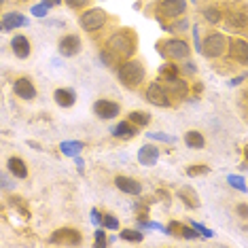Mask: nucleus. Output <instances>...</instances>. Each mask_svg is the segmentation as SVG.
<instances>
[{
	"instance_id": "nucleus-19",
	"label": "nucleus",
	"mask_w": 248,
	"mask_h": 248,
	"mask_svg": "<svg viewBox=\"0 0 248 248\" xmlns=\"http://www.w3.org/2000/svg\"><path fill=\"white\" fill-rule=\"evenodd\" d=\"M136 134H138L136 125H134V123H129V121H121L119 125L112 129V136H115V138H134Z\"/></svg>"
},
{
	"instance_id": "nucleus-25",
	"label": "nucleus",
	"mask_w": 248,
	"mask_h": 248,
	"mask_svg": "<svg viewBox=\"0 0 248 248\" xmlns=\"http://www.w3.org/2000/svg\"><path fill=\"white\" fill-rule=\"evenodd\" d=\"M121 238L127 240V242H136V244H138V242H142L144 235L140 233L138 229H123V231H121Z\"/></svg>"
},
{
	"instance_id": "nucleus-14",
	"label": "nucleus",
	"mask_w": 248,
	"mask_h": 248,
	"mask_svg": "<svg viewBox=\"0 0 248 248\" xmlns=\"http://www.w3.org/2000/svg\"><path fill=\"white\" fill-rule=\"evenodd\" d=\"M157 159H159V149H157L155 144H144L142 149L138 151V161L142 163V166H155Z\"/></svg>"
},
{
	"instance_id": "nucleus-34",
	"label": "nucleus",
	"mask_w": 248,
	"mask_h": 248,
	"mask_svg": "<svg viewBox=\"0 0 248 248\" xmlns=\"http://www.w3.org/2000/svg\"><path fill=\"white\" fill-rule=\"evenodd\" d=\"M180 238H185V240H195V238H200L197 235V231L193 227H187V225H183V235Z\"/></svg>"
},
{
	"instance_id": "nucleus-37",
	"label": "nucleus",
	"mask_w": 248,
	"mask_h": 248,
	"mask_svg": "<svg viewBox=\"0 0 248 248\" xmlns=\"http://www.w3.org/2000/svg\"><path fill=\"white\" fill-rule=\"evenodd\" d=\"M149 138L163 140V142H174V138H172V136H166V134H149Z\"/></svg>"
},
{
	"instance_id": "nucleus-39",
	"label": "nucleus",
	"mask_w": 248,
	"mask_h": 248,
	"mask_svg": "<svg viewBox=\"0 0 248 248\" xmlns=\"http://www.w3.org/2000/svg\"><path fill=\"white\" fill-rule=\"evenodd\" d=\"M75 163H77V170H78V172H83V170H85V161H83L78 155L75 157Z\"/></svg>"
},
{
	"instance_id": "nucleus-6",
	"label": "nucleus",
	"mask_w": 248,
	"mask_h": 248,
	"mask_svg": "<svg viewBox=\"0 0 248 248\" xmlns=\"http://www.w3.org/2000/svg\"><path fill=\"white\" fill-rule=\"evenodd\" d=\"M81 242H83V235L77 229H70V227L53 231L51 238H49V244H58V246H77Z\"/></svg>"
},
{
	"instance_id": "nucleus-40",
	"label": "nucleus",
	"mask_w": 248,
	"mask_h": 248,
	"mask_svg": "<svg viewBox=\"0 0 248 248\" xmlns=\"http://www.w3.org/2000/svg\"><path fill=\"white\" fill-rule=\"evenodd\" d=\"M238 214L242 218H246V214H248V208H246V204H240L238 206Z\"/></svg>"
},
{
	"instance_id": "nucleus-1",
	"label": "nucleus",
	"mask_w": 248,
	"mask_h": 248,
	"mask_svg": "<svg viewBox=\"0 0 248 248\" xmlns=\"http://www.w3.org/2000/svg\"><path fill=\"white\" fill-rule=\"evenodd\" d=\"M104 51L110 53L117 62L129 60L134 55V51H136V38H134V34H129L127 30H121V32H117V34H112L108 38Z\"/></svg>"
},
{
	"instance_id": "nucleus-22",
	"label": "nucleus",
	"mask_w": 248,
	"mask_h": 248,
	"mask_svg": "<svg viewBox=\"0 0 248 248\" xmlns=\"http://www.w3.org/2000/svg\"><path fill=\"white\" fill-rule=\"evenodd\" d=\"M60 151L68 157H77L83 151V142H78V140H64L60 144Z\"/></svg>"
},
{
	"instance_id": "nucleus-36",
	"label": "nucleus",
	"mask_w": 248,
	"mask_h": 248,
	"mask_svg": "<svg viewBox=\"0 0 248 248\" xmlns=\"http://www.w3.org/2000/svg\"><path fill=\"white\" fill-rule=\"evenodd\" d=\"M68 7H72V9H83L87 4V0H64Z\"/></svg>"
},
{
	"instance_id": "nucleus-38",
	"label": "nucleus",
	"mask_w": 248,
	"mask_h": 248,
	"mask_svg": "<svg viewBox=\"0 0 248 248\" xmlns=\"http://www.w3.org/2000/svg\"><path fill=\"white\" fill-rule=\"evenodd\" d=\"M92 223H93V225H100V223H102V214L95 210V208L92 210Z\"/></svg>"
},
{
	"instance_id": "nucleus-31",
	"label": "nucleus",
	"mask_w": 248,
	"mask_h": 248,
	"mask_svg": "<svg viewBox=\"0 0 248 248\" xmlns=\"http://www.w3.org/2000/svg\"><path fill=\"white\" fill-rule=\"evenodd\" d=\"M47 13H49V4H45V2L36 4V7H32V15H36V17H45Z\"/></svg>"
},
{
	"instance_id": "nucleus-10",
	"label": "nucleus",
	"mask_w": 248,
	"mask_h": 248,
	"mask_svg": "<svg viewBox=\"0 0 248 248\" xmlns=\"http://www.w3.org/2000/svg\"><path fill=\"white\" fill-rule=\"evenodd\" d=\"M93 112L100 117V119H115L119 115V104L110 102V100H98L93 104Z\"/></svg>"
},
{
	"instance_id": "nucleus-15",
	"label": "nucleus",
	"mask_w": 248,
	"mask_h": 248,
	"mask_svg": "<svg viewBox=\"0 0 248 248\" xmlns=\"http://www.w3.org/2000/svg\"><path fill=\"white\" fill-rule=\"evenodd\" d=\"M11 47H13V53L17 55L19 60H26L28 55H30V41H28L26 36H13V41H11Z\"/></svg>"
},
{
	"instance_id": "nucleus-28",
	"label": "nucleus",
	"mask_w": 248,
	"mask_h": 248,
	"mask_svg": "<svg viewBox=\"0 0 248 248\" xmlns=\"http://www.w3.org/2000/svg\"><path fill=\"white\" fill-rule=\"evenodd\" d=\"M102 225L106 229H119V218L115 214H102Z\"/></svg>"
},
{
	"instance_id": "nucleus-24",
	"label": "nucleus",
	"mask_w": 248,
	"mask_h": 248,
	"mask_svg": "<svg viewBox=\"0 0 248 248\" xmlns=\"http://www.w3.org/2000/svg\"><path fill=\"white\" fill-rule=\"evenodd\" d=\"M227 21H229V26L238 28V30H244L246 28V13L244 11H240V13H231Z\"/></svg>"
},
{
	"instance_id": "nucleus-18",
	"label": "nucleus",
	"mask_w": 248,
	"mask_h": 248,
	"mask_svg": "<svg viewBox=\"0 0 248 248\" xmlns=\"http://www.w3.org/2000/svg\"><path fill=\"white\" fill-rule=\"evenodd\" d=\"M178 197L185 202V206L191 208V210H195V208H200V197H197V193L191 187H183L178 189Z\"/></svg>"
},
{
	"instance_id": "nucleus-20",
	"label": "nucleus",
	"mask_w": 248,
	"mask_h": 248,
	"mask_svg": "<svg viewBox=\"0 0 248 248\" xmlns=\"http://www.w3.org/2000/svg\"><path fill=\"white\" fill-rule=\"evenodd\" d=\"M7 166H9V172L13 174L15 178H26L28 176V168H26L24 159H19V157H11V159L7 161Z\"/></svg>"
},
{
	"instance_id": "nucleus-7",
	"label": "nucleus",
	"mask_w": 248,
	"mask_h": 248,
	"mask_svg": "<svg viewBox=\"0 0 248 248\" xmlns=\"http://www.w3.org/2000/svg\"><path fill=\"white\" fill-rule=\"evenodd\" d=\"M157 11H159V15H163V17L176 19L187 11V2L185 0H159Z\"/></svg>"
},
{
	"instance_id": "nucleus-17",
	"label": "nucleus",
	"mask_w": 248,
	"mask_h": 248,
	"mask_svg": "<svg viewBox=\"0 0 248 248\" xmlns=\"http://www.w3.org/2000/svg\"><path fill=\"white\" fill-rule=\"evenodd\" d=\"M53 98H55V102H58V106H62V108H70V106L77 102V93L72 92V89H55Z\"/></svg>"
},
{
	"instance_id": "nucleus-3",
	"label": "nucleus",
	"mask_w": 248,
	"mask_h": 248,
	"mask_svg": "<svg viewBox=\"0 0 248 248\" xmlns=\"http://www.w3.org/2000/svg\"><path fill=\"white\" fill-rule=\"evenodd\" d=\"M200 51L206 55V58H221V55L227 51V38H225L221 32H212V34L206 36V41L200 45Z\"/></svg>"
},
{
	"instance_id": "nucleus-21",
	"label": "nucleus",
	"mask_w": 248,
	"mask_h": 248,
	"mask_svg": "<svg viewBox=\"0 0 248 248\" xmlns=\"http://www.w3.org/2000/svg\"><path fill=\"white\" fill-rule=\"evenodd\" d=\"M185 144H187L189 149H195V151H200V149H204L206 140H204V136H202L200 132H195V129H191V132H187V134H185Z\"/></svg>"
},
{
	"instance_id": "nucleus-9",
	"label": "nucleus",
	"mask_w": 248,
	"mask_h": 248,
	"mask_svg": "<svg viewBox=\"0 0 248 248\" xmlns=\"http://www.w3.org/2000/svg\"><path fill=\"white\" fill-rule=\"evenodd\" d=\"M227 47H229L231 58L238 62L240 66H246L248 64V43L244 41V38H233V41H231Z\"/></svg>"
},
{
	"instance_id": "nucleus-32",
	"label": "nucleus",
	"mask_w": 248,
	"mask_h": 248,
	"mask_svg": "<svg viewBox=\"0 0 248 248\" xmlns=\"http://www.w3.org/2000/svg\"><path fill=\"white\" fill-rule=\"evenodd\" d=\"M187 26H189V21L183 17V19L174 21L172 26H168V30H170V32H183V30H185V28H187Z\"/></svg>"
},
{
	"instance_id": "nucleus-41",
	"label": "nucleus",
	"mask_w": 248,
	"mask_h": 248,
	"mask_svg": "<svg viewBox=\"0 0 248 248\" xmlns=\"http://www.w3.org/2000/svg\"><path fill=\"white\" fill-rule=\"evenodd\" d=\"M242 81H244V75H240V77H235L233 81H229V85H240Z\"/></svg>"
},
{
	"instance_id": "nucleus-43",
	"label": "nucleus",
	"mask_w": 248,
	"mask_h": 248,
	"mask_svg": "<svg viewBox=\"0 0 248 248\" xmlns=\"http://www.w3.org/2000/svg\"><path fill=\"white\" fill-rule=\"evenodd\" d=\"M0 30H2V26H0Z\"/></svg>"
},
{
	"instance_id": "nucleus-12",
	"label": "nucleus",
	"mask_w": 248,
	"mask_h": 248,
	"mask_svg": "<svg viewBox=\"0 0 248 248\" xmlns=\"http://www.w3.org/2000/svg\"><path fill=\"white\" fill-rule=\"evenodd\" d=\"M115 185H117V189L123 191V193H127V195H140L142 193V185H140L138 180L129 178V176H117Z\"/></svg>"
},
{
	"instance_id": "nucleus-11",
	"label": "nucleus",
	"mask_w": 248,
	"mask_h": 248,
	"mask_svg": "<svg viewBox=\"0 0 248 248\" xmlns=\"http://www.w3.org/2000/svg\"><path fill=\"white\" fill-rule=\"evenodd\" d=\"M13 92L17 93L21 100H34L36 98V87L32 85V81L28 77H21L13 83Z\"/></svg>"
},
{
	"instance_id": "nucleus-30",
	"label": "nucleus",
	"mask_w": 248,
	"mask_h": 248,
	"mask_svg": "<svg viewBox=\"0 0 248 248\" xmlns=\"http://www.w3.org/2000/svg\"><path fill=\"white\" fill-rule=\"evenodd\" d=\"M11 206L17 208V210L24 214V218L30 217V212H28V208H26V204H24V200H21V197H11Z\"/></svg>"
},
{
	"instance_id": "nucleus-29",
	"label": "nucleus",
	"mask_w": 248,
	"mask_h": 248,
	"mask_svg": "<svg viewBox=\"0 0 248 248\" xmlns=\"http://www.w3.org/2000/svg\"><path fill=\"white\" fill-rule=\"evenodd\" d=\"M204 17L210 21V24H218V21H221V11L210 7V9H206V11H204Z\"/></svg>"
},
{
	"instance_id": "nucleus-33",
	"label": "nucleus",
	"mask_w": 248,
	"mask_h": 248,
	"mask_svg": "<svg viewBox=\"0 0 248 248\" xmlns=\"http://www.w3.org/2000/svg\"><path fill=\"white\" fill-rule=\"evenodd\" d=\"M191 227H193V229L197 231V235H204V238H212V235H214L210 229L204 227V225H200V223H193V225H191Z\"/></svg>"
},
{
	"instance_id": "nucleus-4",
	"label": "nucleus",
	"mask_w": 248,
	"mask_h": 248,
	"mask_svg": "<svg viewBox=\"0 0 248 248\" xmlns=\"http://www.w3.org/2000/svg\"><path fill=\"white\" fill-rule=\"evenodd\" d=\"M161 53L172 60H187L189 58V45L183 38H170V41L161 43Z\"/></svg>"
},
{
	"instance_id": "nucleus-16",
	"label": "nucleus",
	"mask_w": 248,
	"mask_h": 248,
	"mask_svg": "<svg viewBox=\"0 0 248 248\" xmlns=\"http://www.w3.org/2000/svg\"><path fill=\"white\" fill-rule=\"evenodd\" d=\"M30 21H28L21 13H7L2 17V30H15V28H21V26H28Z\"/></svg>"
},
{
	"instance_id": "nucleus-2",
	"label": "nucleus",
	"mask_w": 248,
	"mask_h": 248,
	"mask_svg": "<svg viewBox=\"0 0 248 248\" xmlns=\"http://www.w3.org/2000/svg\"><path fill=\"white\" fill-rule=\"evenodd\" d=\"M119 81L125 87H138L144 81V66L138 60H125L119 68Z\"/></svg>"
},
{
	"instance_id": "nucleus-8",
	"label": "nucleus",
	"mask_w": 248,
	"mask_h": 248,
	"mask_svg": "<svg viewBox=\"0 0 248 248\" xmlns=\"http://www.w3.org/2000/svg\"><path fill=\"white\" fill-rule=\"evenodd\" d=\"M146 100H149L151 104L159 106V108L170 106V93H168V89H163L161 83H153V85H149V89H146Z\"/></svg>"
},
{
	"instance_id": "nucleus-27",
	"label": "nucleus",
	"mask_w": 248,
	"mask_h": 248,
	"mask_svg": "<svg viewBox=\"0 0 248 248\" xmlns=\"http://www.w3.org/2000/svg\"><path fill=\"white\" fill-rule=\"evenodd\" d=\"M227 183L231 185V187L240 189L242 193H246V180L242 178V176H233V174H229V176H227Z\"/></svg>"
},
{
	"instance_id": "nucleus-42",
	"label": "nucleus",
	"mask_w": 248,
	"mask_h": 248,
	"mask_svg": "<svg viewBox=\"0 0 248 248\" xmlns=\"http://www.w3.org/2000/svg\"><path fill=\"white\" fill-rule=\"evenodd\" d=\"M45 4H49V7H58V4H62V0H43Z\"/></svg>"
},
{
	"instance_id": "nucleus-23",
	"label": "nucleus",
	"mask_w": 248,
	"mask_h": 248,
	"mask_svg": "<svg viewBox=\"0 0 248 248\" xmlns=\"http://www.w3.org/2000/svg\"><path fill=\"white\" fill-rule=\"evenodd\" d=\"M149 121H151V115H149V112H144V110H134V112H129V123H134L136 127L149 125Z\"/></svg>"
},
{
	"instance_id": "nucleus-35",
	"label": "nucleus",
	"mask_w": 248,
	"mask_h": 248,
	"mask_svg": "<svg viewBox=\"0 0 248 248\" xmlns=\"http://www.w3.org/2000/svg\"><path fill=\"white\" fill-rule=\"evenodd\" d=\"M93 244H95V246H106V244H108L104 229H98V231H95V242H93Z\"/></svg>"
},
{
	"instance_id": "nucleus-13",
	"label": "nucleus",
	"mask_w": 248,
	"mask_h": 248,
	"mask_svg": "<svg viewBox=\"0 0 248 248\" xmlns=\"http://www.w3.org/2000/svg\"><path fill=\"white\" fill-rule=\"evenodd\" d=\"M78 51H81V41H78V36L68 34L60 41V53L64 55V58H72V55H77Z\"/></svg>"
},
{
	"instance_id": "nucleus-26",
	"label": "nucleus",
	"mask_w": 248,
	"mask_h": 248,
	"mask_svg": "<svg viewBox=\"0 0 248 248\" xmlns=\"http://www.w3.org/2000/svg\"><path fill=\"white\" fill-rule=\"evenodd\" d=\"M210 172V168L204 166V163H195V166H191L187 168V174L189 176H204V174Z\"/></svg>"
},
{
	"instance_id": "nucleus-5",
	"label": "nucleus",
	"mask_w": 248,
	"mask_h": 248,
	"mask_svg": "<svg viewBox=\"0 0 248 248\" xmlns=\"http://www.w3.org/2000/svg\"><path fill=\"white\" fill-rule=\"evenodd\" d=\"M78 24H81L83 30L95 32V30H100V28L106 24V13L102 9H89V11H85V13L81 15Z\"/></svg>"
}]
</instances>
